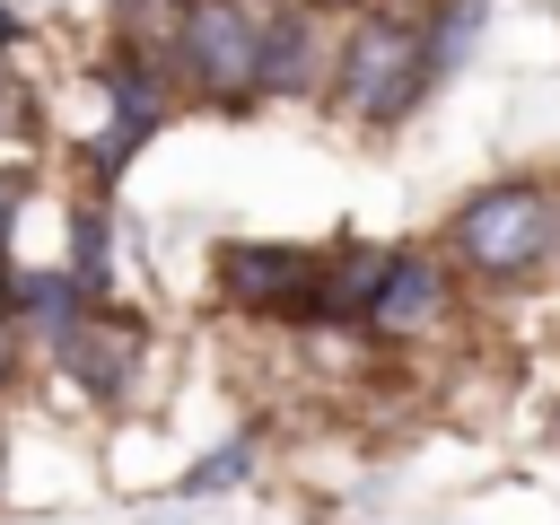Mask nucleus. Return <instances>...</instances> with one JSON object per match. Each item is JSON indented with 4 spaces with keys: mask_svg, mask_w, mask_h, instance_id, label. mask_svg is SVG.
<instances>
[{
    "mask_svg": "<svg viewBox=\"0 0 560 525\" xmlns=\"http://www.w3.org/2000/svg\"><path fill=\"white\" fill-rule=\"evenodd\" d=\"M429 96V70H420V18L394 9V0H359L332 18V61H324V88L315 105L359 122V131H394L411 105Z\"/></svg>",
    "mask_w": 560,
    "mask_h": 525,
    "instance_id": "f257e3e1",
    "label": "nucleus"
},
{
    "mask_svg": "<svg viewBox=\"0 0 560 525\" xmlns=\"http://www.w3.org/2000/svg\"><path fill=\"white\" fill-rule=\"evenodd\" d=\"M446 271H464L472 289H525L560 262V184L542 175H499L481 192L455 201L446 236H438Z\"/></svg>",
    "mask_w": 560,
    "mask_h": 525,
    "instance_id": "f03ea898",
    "label": "nucleus"
},
{
    "mask_svg": "<svg viewBox=\"0 0 560 525\" xmlns=\"http://www.w3.org/2000/svg\"><path fill=\"white\" fill-rule=\"evenodd\" d=\"M254 35H262V0H184L158 35L166 70H175V96H201L219 114H254L262 88H254Z\"/></svg>",
    "mask_w": 560,
    "mask_h": 525,
    "instance_id": "7ed1b4c3",
    "label": "nucleus"
},
{
    "mask_svg": "<svg viewBox=\"0 0 560 525\" xmlns=\"http://www.w3.org/2000/svg\"><path fill=\"white\" fill-rule=\"evenodd\" d=\"M96 88H105V131L88 140V175H96V192H105V184L166 131V114H175V70H166L158 44L122 35V44L96 52Z\"/></svg>",
    "mask_w": 560,
    "mask_h": 525,
    "instance_id": "20e7f679",
    "label": "nucleus"
},
{
    "mask_svg": "<svg viewBox=\"0 0 560 525\" xmlns=\"http://www.w3.org/2000/svg\"><path fill=\"white\" fill-rule=\"evenodd\" d=\"M315 262H324V254H306V245L236 236V245H219L210 280H219V298H228V306H245V315H262V324H306V298H315Z\"/></svg>",
    "mask_w": 560,
    "mask_h": 525,
    "instance_id": "39448f33",
    "label": "nucleus"
},
{
    "mask_svg": "<svg viewBox=\"0 0 560 525\" xmlns=\"http://www.w3.org/2000/svg\"><path fill=\"white\" fill-rule=\"evenodd\" d=\"M446 306H455V271H446V254H438V245H402V254H385L359 332H376V341H420V332L446 324Z\"/></svg>",
    "mask_w": 560,
    "mask_h": 525,
    "instance_id": "423d86ee",
    "label": "nucleus"
},
{
    "mask_svg": "<svg viewBox=\"0 0 560 525\" xmlns=\"http://www.w3.org/2000/svg\"><path fill=\"white\" fill-rule=\"evenodd\" d=\"M332 61V18L298 9V0H262V35H254V88L271 96H315Z\"/></svg>",
    "mask_w": 560,
    "mask_h": 525,
    "instance_id": "0eeeda50",
    "label": "nucleus"
},
{
    "mask_svg": "<svg viewBox=\"0 0 560 525\" xmlns=\"http://www.w3.org/2000/svg\"><path fill=\"white\" fill-rule=\"evenodd\" d=\"M140 332H149L140 315H114V306L96 298V306H88V315H70V324H61L44 350L70 368V385H79V394L114 402V394L131 385V368H140Z\"/></svg>",
    "mask_w": 560,
    "mask_h": 525,
    "instance_id": "6e6552de",
    "label": "nucleus"
},
{
    "mask_svg": "<svg viewBox=\"0 0 560 525\" xmlns=\"http://www.w3.org/2000/svg\"><path fill=\"white\" fill-rule=\"evenodd\" d=\"M0 306H9V324L18 332H35V341H52L70 315H88L96 306V289L61 262V271H0Z\"/></svg>",
    "mask_w": 560,
    "mask_h": 525,
    "instance_id": "1a4fd4ad",
    "label": "nucleus"
},
{
    "mask_svg": "<svg viewBox=\"0 0 560 525\" xmlns=\"http://www.w3.org/2000/svg\"><path fill=\"white\" fill-rule=\"evenodd\" d=\"M411 18H420V70H429V88H438L446 70H464L472 35L490 26V0H420Z\"/></svg>",
    "mask_w": 560,
    "mask_h": 525,
    "instance_id": "9d476101",
    "label": "nucleus"
},
{
    "mask_svg": "<svg viewBox=\"0 0 560 525\" xmlns=\"http://www.w3.org/2000/svg\"><path fill=\"white\" fill-rule=\"evenodd\" d=\"M70 271L105 298V280H114V262H105V201L88 192V201H70Z\"/></svg>",
    "mask_w": 560,
    "mask_h": 525,
    "instance_id": "9b49d317",
    "label": "nucleus"
},
{
    "mask_svg": "<svg viewBox=\"0 0 560 525\" xmlns=\"http://www.w3.org/2000/svg\"><path fill=\"white\" fill-rule=\"evenodd\" d=\"M245 464H254V438H236V446L201 455V464L184 472V490H192V499H201V490H228V481H245Z\"/></svg>",
    "mask_w": 560,
    "mask_h": 525,
    "instance_id": "f8f14e48",
    "label": "nucleus"
},
{
    "mask_svg": "<svg viewBox=\"0 0 560 525\" xmlns=\"http://www.w3.org/2000/svg\"><path fill=\"white\" fill-rule=\"evenodd\" d=\"M35 131V88L9 70V52H0V140H26Z\"/></svg>",
    "mask_w": 560,
    "mask_h": 525,
    "instance_id": "ddd939ff",
    "label": "nucleus"
},
{
    "mask_svg": "<svg viewBox=\"0 0 560 525\" xmlns=\"http://www.w3.org/2000/svg\"><path fill=\"white\" fill-rule=\"evenodd\" d=\"M175 9H184V0H114V18H122V35H140V44H158Z\"/></svg>",
    "mask_w": 560,
    "mask_h": 525,
    "instance_id": "4468645a",
    "label": "nucleus"
},
{
    "mask_svg": "<svg viewBox=\"0 0 560 525\" xmlns=\"http://www.w3.org/2000/svg\"><path fill=\"white\" fill-rule=\"evenodd\" d=\"M26 210V166H0V262H9V228Z\"/></svg>",
    "mask_w": 560,
    "mask_h": 525,
    "instance_id": "2eb2a0df",
    "label": "nucleus"
},
{
    "mask_svg": "<svg viewBox=\"0 0 560 525\" xmlns=\"http://www.w3.org/2000/svg\"><path fill=\"white\" fill-rule=\"evenodd\" d=\"M9 44H26V18H18V0H0V52Z\"/></svg>",
    "mask_w": 560,
    "mask_h": 525,
    "instance_id": "dca6fc26",
    "label": "nucleus"
},
{
    "mask_svg": "<svg viewBox=\"0 0 560 525\" xmlns=\"http://www.w3.org/2000/svg\"><path fill=\"white\" fill-rule=\"evenodd\" d=\"M298 9H324V18H341V9H359V0H298Z\"/></svg>",
    "mask_w": 560,
    "mask_h": 525,
    "instance_id": "f3484780",
    "label": "nucleus"
},
{
    "mask_svg": "<svg viewBox=\"0 0 560 525\" xmlns=\"http://www.w3.org/2000/svg\"><path fill=\"white\" fill-rule=\"evenodd\" d=\"M394 9H420V0H394Z\"/></svg>",
    "mask_w": 560,
    "mask_h": 525,
    "instance_id": "a211bd4d",
    "label": "nucleus"
},
{
    "mask_svg": "<svg viewBox=\"0 0 560 525\" xmlns=\"http://www.w3.org/2000/svg\"><path fill=\"white\" fill-rule=\"evenodd\" d=\"M0 464H9V446H0Z\"/></svg>",
    "mask_w": 560,
    "mask_h": 525,
    "instance_id": "6ab92c4d",
    "label": "nucleus"
}]
</instances>
